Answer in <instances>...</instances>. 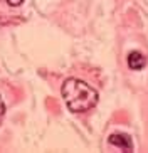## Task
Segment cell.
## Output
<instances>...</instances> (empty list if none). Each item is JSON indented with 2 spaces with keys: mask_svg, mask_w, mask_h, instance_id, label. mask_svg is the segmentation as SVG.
<instances>
[{
  "mask_svg": "<svg viewBox=\"0 0 148 153\" xmlns=\"http://www.w3.org/2000/svg\"><path fill=\"white\" fill-rule=\"evenodd\" d=\"M64 103L72 113H84L89 111L98 104V93L94 88L86 84L77 77H69L66 79L61 88Z\"/></svg>",
  "mask_w": 148,
  "mask_h": 153,
  "instance_id": "obj_1",
  "label": "cell"
},
{
  "mask_svg": "<svg viewBox=\"0 0 148 153\" xmlns=\"http://www.w3.org/2000/svg\"><path fill=\"white\" fill-rule=\"evenodd\" d=\"M109 143L116 148H121L125 152H133V141L128 135H123V133H113L109 136Z\"/></svg>",
  "mask_w": 148,
  "mask_h": 153,
  "instance_id": "obj_2",
  "label": "cell"
},
{
  "mask_svg": "<svg viewBox=\"0 0 148 153\" xmlns=\"http://www.w3.org/2000/svg\"><path fill=\"white\" fill-rule=\"evenodd\" d=\"M145 64H147V59L143 57V54H140L136 51L130 52V56H128V66H130V69L140 71V69L145 68Z\"/></svg>",
  "mask_w": 148,
  "mask_h": 153,
  "instance_id": "obj_3",
  "label": "cell"
},
{
  "mask_svg": "<svg viewBox=\"0 0 148 153\" xmlns=\"http://www.w3.org/2000/svg\"><path fill=\"white\" fill-rule=\"evenodd\" d=\"M20 22V19H9V17H5V15H0V25H4V24H19Z\"/></svg>",
  "mask_w": 148,
  "mask_h": 153,
  "instance_id": "obj_4",
  "label": "cell"
},
{
  "mask_svg": "<svg viewBox=\"0 0 148 153\" xmlns=\"http://www.w3.org/2000/svg\"><path fill=\"white\" fill-rule=\"evenodd\" d=\"M10 7H19L20 4H24V0H5Z\"/></svg>",
  "mask_w": 148,
  "mask_h": 153,
  "instance_id": "obj_5",
  "label": "cell"
},
{
  "mask_svg": "<svg viewBox=\"0 0 148 153\" xmlns=\"http://www.w3.org/2000/svg\"><path fill=\"white\" fill-rule=\"evenodd\" d=\"M4 114H5V104H4V101H2V98H0V120H2Z\"/></svg>",
  "mask_w": 148,
  "mask_h": 153,
  "instance_id": "obj_6",
  "label": "cell"
}]
</instances>
